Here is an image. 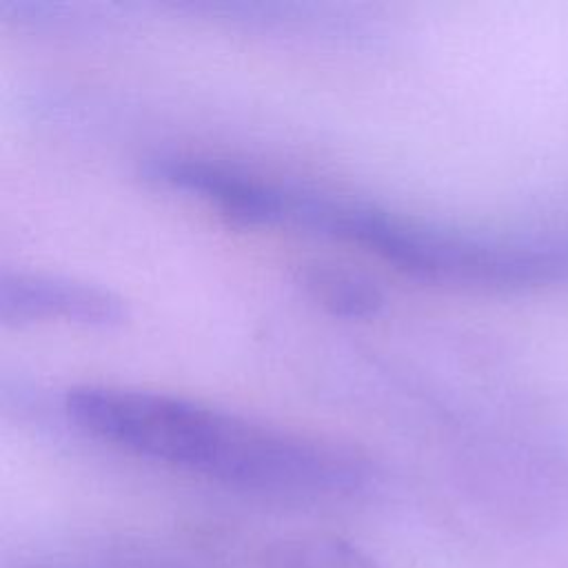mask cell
Listing matches in <instances>:
<instances>
[{
  "instance_id": "6da1fadb",
  "label": "cell",
  "mask_w": 568,
  "mask_h": 568,
  "mask_svg": "<svg viewBox=\"0 0 568 568\" xmlns=\"http://www.w3.org/2000/svg\"><path fill=\"white\" fill-rule=\"evenodd\" d=\"M64 410L102 442L244 490L335 497L368 481L351 453L164 393L80 386Z\"/></svg>"
},
{
  "instance_id": "7a4b0ae2",
  "label": "cell",
  "mask_w": 568,
  "mask_h": 568,
  "mask_svg": "<svg viewBox=\"0 0 568 568\" xmlns=\"http://www.w3.org/2000/svg\"><path fill=\"white\" fill-rule=\"evenodd\" d=\"M293 222L362 244L428 282L517 288L568 280V235L497 237L444 231L304 193L295 197Z\"/></svg>"
},
{
  "instance_id": "3957f363",
  "label": "cell",
  "mask_w": 568,
  "mask_h": 568,
  "mask_svg": "<svg viewBox=\"0 0 568 568\" xmlns=\"http://www.w3.org/2000/svg\"><path fill=\"white\" fill-rule=\"evenodd\" d=\"M126 317V306L109 291L40 273H2L0 320L27 324L64 320L91 326H113Z\"/></svg>"
},
{
  "instance_id": "277c9868",
  "label": "cell",
  "mask_w": 568,
  "mask_h": 568,
  "mask_svg": "<svg viewBox=\"0 0 568 568\" xmlns=\"http://www.w3.org/2000/svg\"><path fill=\"white\" fill-rule=\"evenodd\" d=\"M146 173L162 184L215 202L226 215L240 222L266 224L284 220L286 191L246 173L180 155L153 158Z\"/></svg>"
},
{
  "instance_id": "5b68a950",
  "label": "cell",
  "mask_w": 568,
  "mask_h": 568,
  "mask_svg": "<svg viewBox=\"0 0 568 568\" xmlns=\"http://www.w3.org/2000/svg\"><path fill=\"white\" fill-rule=\"evenodd\" d=\"M308 295L339 317H371L384 306V295L366 275L337 264H308L302 268Z\"/></svg>"
},
{
  "instance_id": "8992f818",
  "label": "cell",
  "mask_w": 568,
  "mask_h": 568,
  "mask_svg": "<svg viewBox=\"0 0 568 568\" xmlns=\"http://www.w3.org/2000/svg\"><path fill=\"white\" fill-rule=\"evenodd\" d=\"M268 568H379L351 541L337 537L282 539L264 552Z\"/></svg>"
}]
</instances>
